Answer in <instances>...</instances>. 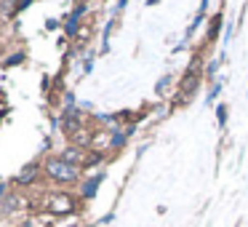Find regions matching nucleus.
<instances>
[{
	"instance_id": "nucleus-1",
	"label": "nucleus",
	"mask_w": 248,
	"mask_h": 227,
	"mask_svg": "<svg viewBox=\"0 0 248 227\" xmlns=\"http://www.w3.org/2000/svg\"><path fill=\"white\" fill-rule=\"evenodd\" d=\"M43 171L48 179H54V182H59V184H72V182L80 179V166L64 161V158H48Z\"/></svg>"
},
{
	"instance_id": "nucleus-2",
	"label": "nucleus",
	"mask_w": 248,
	"mask_h": 227,
	"mask_svg": "<svg viewBox=\"0 0 248 227\" xmlns=\"http://www.w3.org/2000/svg\"><path fill=\"white\" fill-rule=\"evenodd\" d=\"M48 211H54V214H72L75 211V200L67 193H54L48 198Z\"/></svg>"
},
{
	"instance_id": "nucleus-3",
	"label": "nucleus",
	"mask_w": 248,
	"mask_h": 227,
	"mask_svg": "<svg viewBox=\"0 0 248 227\" xmlns=\"http://www.w3.org/2000/svg\"><path fill=\"white\" fill-rule=\"evenodd\" d=\"M198 83H200V75H198V72H189V75L184 78V83H182V91L189 97V94H192L195 88H198Z\"/></svg>"
},
{
	"instance_id": "nucleus-4",
	"label": "nucleus",
	"mask_w": 248,
	"mask_h": 227,
	"mask_svg": "<svg viewBox=\"0 0 248 227\" xmlns=\"http://www.w3.org/2000/svg\"><path fill=\"white\" fill-rule=\"evenodd\" d=\"M72 139H75V147H88V145L93 142V136L88 134L86 129H78L75 134H72Z\"/></svg>"
},
{
	"instance_id": "nucleus-5",
	"label": "nucleus",
	"mask_w": 248,
	"mask_h": 227,
	"mask_svg": "<svg viewBox=\"0 0 248 227\" xmlns=\"http://www.w3.org/2000/svg\"><path fill=\"white\" fill-rule=\"evenodd\" d=\"M64 161H70V163H75V166H80V147H70V150H64Z\"/></svg>"
},
{
	"instance_id": "nucleus-6",
	"label": "nucleus",
	"mask_w": 248,
	"mask_h": 227,
	"mask_svg": "<svg viewBox=\"0 0 248 227\" xmlns=\"http://www.w3.org/2000/svg\"><path fill=\"white\" fill-rule=\"evenodd\" d=\"M35 174H38V166L24 168V171H22V177H19V182H32V179H35Z\"/></svg>"
},
{
	"instance_id": "nucleus-7",
	"label": "nucleus",
	"mask_w": 248,
	"mask_h": 227,
	"mask_svg": "<svg viewBox=\"0 0 248 227\" xmlns=\"http://www.w3.org/2000/svg\"><path fill=\"white\" fill-rule=\"evenodd\" d=\"M216 118H219L221 126L227 123V107H224V104H219V110H216Z\"/></svg>"
},
{
	"instance_id": "nucleus-8",
	"label": "nucleus",
	"mask_w": 248,
	"mask_h": 227,
	"mask_svg": "<svg viewBox=\"0 0 248 227\" xmlns=\"http://www.w3.org/2000/svg\"><path fill=\"white\" fill-rule=\"evenodd\" d=\"M168 83H171V78H168V75H166V78H160V83H157V91H163V88H166Z\"/></svg>"
}]
</instances>
